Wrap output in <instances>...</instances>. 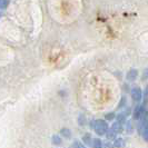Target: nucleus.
Wrapping results in <instances>:
<instances>
[{
	"mask_svg": "<svg viewBox=\"0 0 148 148\" xmlns=\"http://www.w3.org/2000/svg\"><path fill=\"white\" fill-rule=\"evenodd\" d=\"M92 127H94L95 132H96L98 135H104V134H106L107 129H108L107 123H106L105 120H101V119H97V120H95V123H94Z\"/></svg>",
	"mask_w": 148,
	"mask_h": 148,
	"instance_id": "1",
	"label": "nucleus"
},
{
	"mask_svg": "<svg viewBox=\"0 0 148 148\" xmlns=\"http://www.w3.org/2000/svg\"><path fill=\"white\" fill-rule=\"evenodd\" d=\"M141 97H143V92H141V89L139 87H135L132 89V98H133L134 101L140 103Z\"/></svg>",
	"mask_w": 148,
	"mask_h": 148,
	"instance_id": "2",
	"label": "nucleus"
},
{
	"mask_svg": "<svg viewBox=\"0 0 148 148\" xmlns=\"http://www.w3.org/2000/svg\"><path fill=\"white\" fill-rule=\"evenodd\" d=\"M145 112V108H144V105H138L135 110H134V118L135 119H140V117L144 115Z\"/></svg>",
	"mask_w": 148,
	"mask_h": 148,
	"instance_id": "3",
	"label": "nucleus"
},
{
	"mask_svg": "<svg viewBox=\"0 0 148 148\" xmlns=\"http://www.w3.org/2000/svg\"><path fill=\"white\" fill-rule=\"evenodd\" d=\"M137 77H138V71H137L136 69H130V70L127 73V80L134 82Z\"/></svg>",
	"mask_w": 148,
	"mask_h": 148,
	"instance_id": "4",
	"label": "nucleus"
},
{
	"mask_svg": "<svg viewBox=\"0 0 148 148\" xmlns=\"http://www.w3.org/2000/svg\"><path fill=\"white\" fill-rule=\"evenodd\" d=\"M121 128H123V127H121V124H120L119 121L114 123V124H112V127H111V129H112L115 133H119V132L121 130Z\"/></svg>",
	"mask_w": 148,
	"mask_h": 148,
	"instance_id": "5",
	"label": "nucleus"
},
{
	"mask_svg": "<svg viewBox=\"0 0 148 148\" xmlns=\"http://www.w3.org/2000/svg\"><path fill=\"white\" fill-rule=\"evenodd\" d=\"M60 134H61L64 137H66V138L71 137V133H70V130H69V129H67V128H62V129L60 130Z\"/></svg>",
	"mask_w": 148,
	"mask_h": 148,
	"instance_id": "6",
	"label": "nucleus"
},
{
	"mask_svg": "<svg viewBox=\"0 0 148 148\" xmlns=\"http://www.w3.org/2000/svg\"><path fill=\"white\" fill-rule=\"evenodd\" d=\"M52 143L55 145H60L61 144V138H60L58 135H53L52 136Z\"/></svg>",
	"mask_w": 148,
	"mask_h": 148,
	"instance_id": "7",
	"label": "nucleus"
},
{
	"mask_svg": "<svg viewBox=\"0 0 148 148\" xmlns=\"http://www.w3.org/2000/svg\"><path fill=\"white\" fill-rule=\"evenodd\" d=\"M106 134H107V138H108V139H114L115 136H116V133H115L112 129H111V130H108V129H107Z\"/></svg>",
	"mask_w": 148,
	"mask_h": 148,
	"instance_id": "8",
	"label": "nucleus"
},
{
	"mask_svg": "<svg viewBox=\"0 0 148 148\" xmlns=\"http://www.w3.org/2000/svg\"><path fill=\"white\" fill-rule=\"evenodd\" d=\"M125 144H124V140L121 139V138H117L116 140H115V143H114V146L115 147H120V146H124Z\"/></svg>",
	"mask_w": 148,
	"mask_h": 148,
	"instance_id": "9",
	"label": "nucleus"
},
{
	"mask_svg": "<svg viewBox=\"0 0 148 148\" xmlns=\"http://www.w3.org/2000/svg\"><path fill=\"white\" fill-rule=\"evenodd\" d=\"M92 145H94V146H95L96 148H100L101 146H103V144H101L100 139H98V138L94 139V143H92Z\"/></svg>",
	"mask_w": 148,
	"mask_h": 148,
	"instance_id": "10",
	"label": "nucleus"
},
{
	"mask_svg": "<svg viewBox=\"0 0 148 148\" xmlns=\"http://www.w3.org/2000/svg\"><path fill=\"white\" fill-rule=\"evenodd\" d=\"M125 119H126V114H120L118 117H117V120H118L120 124H123L125 121Z\"/></svg>",
	"mask_w": 148,
	"mask_h": 148,
	"instance_id": "11",
	"label": "nucleus"
},
{
	"mask_svg": "<svg viewBox=\"0 0 148 148\" xmlns=\"http://www.w3.org/2000/svg\"><path fill=\"white\" fill-rule=\"evenodd\" d=\"M114 118H115V114H114V112H109V114H107V115L105 116V119H106V120H112Z\"/></svg>",
	"mask_w": 148,
	"mask_h": 148,
	"instance_id": "12",
	"label": "nucleus"
},
{
	"mask_svg": "<svg viewBox=\"0 0 148 148\" xmlns=\"http://www.w3.org/2000/svg\"><path fill=\"white\" fill-rule=\"evenodd\" d=\"M8 6V0H0V8H6Z\"/></svg>",
	"mask_w": 148,
	"mask_h": 148,
	"instance_id": "13",
	"label": "nucleus"
},
{
	"mask_svg": "<svg viewBox=\"0 0 148 148\" xmlns=\"http://www.w3.org/2000/svg\"><path fill=\"white\" fill-rule=\"evenodd\" d=\"M90 136L89 135H86V136H84V140L86 141V144H90Z\"/></svg>",
	"mask_w": 148,
	"mask_h": 148,
	"instance_id": "14",
	"label": "nucleus"
},
{
	"mask_svg": "<svg viewBox=\"0 0 148 148\" xmlns=\"http://www.w3.org/2000/svg\"><path fill=\"white\" fill-rule=\"evenodd\" d=\"M73 146L74 147H84V145L80 144V143H78V141H75L74 144H73Z\"/></svg>",
	"mask_w": 148,
	"mask_h": 148,
	"instance_id": "15",
	"label": "nucleus"
}]
</instances>
